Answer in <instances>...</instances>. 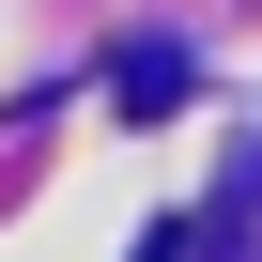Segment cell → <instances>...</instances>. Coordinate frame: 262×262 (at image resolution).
Listing matches in <instances>:
<instances>
[{"label": "cell", "instance_id": "1", "mask_svg": "<svg viewBox=\"0 0 262 262\" xmlns=\"http://www.w3.org/2000/svg\"><path fill=\"white\" fill-rule=\"evenodd\" d=\"M108 108L170 123V108H185V47H123V62H108Z\"/></svg>", "mask_w": 262, "mask_h": 262}]
</instances>
